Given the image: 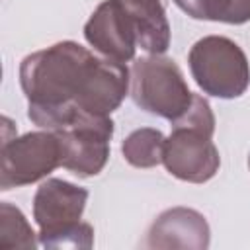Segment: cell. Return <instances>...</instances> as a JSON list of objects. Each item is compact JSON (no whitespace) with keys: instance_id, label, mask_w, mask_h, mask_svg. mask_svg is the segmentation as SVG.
I'll use <instances>...</instances> for the list:
<instances>
[{"instance_id":"1","label":"cell","mask_w":250,"mask_h":250,"mask_svg":"<svg viewBox=\"0 0 250 250\" xmlns=\"http://www.w3.org/2000/svg\"><path fill=\"white\" fill-rule=\"evenodd\" d=\"M20 86L31 123L57 131L80 111L111 115L129 94L131 70L76 41H59L21 61Z\"/></svg>"},{"instance_id":"2","label":"cell","mask_w":250,"mask_h":250,"mask_svg":"<svg viewBox=\"0 0 250 250\" xmlns=\"http://www.w3.org/2000/svg\"><path fill=\"white\" fill-rule=\"evenodd\" d=\"M129 94L141 109L170 123H176L193 102L182 68L164 55L135 59Z\"/></svg>"},{"instance_id":"3","label":"cell","mask_w":250,"mask_h":250,"mask_svg":"<svg viewBox=\"0 0 250 250\" xmlns=\"http://www.w3.org/2000/svg\"><path fill=\"white\" fill-rule=\"evenodd\" d=\"M191 78L203 94L234 100L250 86V62L238 43L225 35H207L188 53Z\"/></svg>"},{"instance_id":"4","label":"cell","mask_w":250,"mask_h":250,"mask_svg":"<svg viewBox=\"0 0 250 250\" xmlns=\"http://www.w3.org/2000/svg\"><path fill=\"white\" fill-rule=\"evenodd\" d=\"M61 143V166L78 178L98 176L109 158L113 121L109 115L80 111L70 123L53 131Z\"/></svg>"},{"instance_id":"5","label":"cell","mask_w":250,"mask_h":250,"mask_svg":"<svg viewBox=\"0 0 250 250\" xmlns=\"http://www.w3.org/2000/svg\"><path fill=\"white\" fill-rule=\"evenodd\" d=\"M0 189L35 184L61 166V143L53 131H31L4 139L0 150Z\"/></svg>"},{"instance_id":"6","label":"cell","mask_w":250,"mask_h":250,"mask_svg":"<svg viewBox=\"0 0 250 250\" xmlns=\"http://www.w3.org/2000/svg\"><path fill=\"white\" fill-rule=\"evenodd\" d=\"M162 164L174 178L189 184L209 182L221 166L213 135L186 125H174L164 141Z\"/></svg>"},{"instance_id":"7","label":"cell","mask_w":250,"mask_h":250,"mask_svg":"<svg viewBox=\"0 0 250 250\" xmlns=\"http://www.w3.org/2000/svg\"><path fill=\"white\" fill-rule=\"evenodd\" d=\"M88 203V189L61 178H47L33 195V219L39 246L49 248L64 230L76 227Z\"/></svg>"},{"instance_id":"8","label":"cell","mask_w":250,"mask_h":250,"mask_svg":"<svg viewBox=\"0 0 250 250\" xmlns=\"http://www.w3.org/2000/svg\"><path fill=\"white\" fill-rule=\"evenodd\" d=\"M84 39L100 57L129 62L135 59L137 35L119 0H104L84 25Z\"/></svg>"},{"instance_id":"9","label":"cell","mask_w":250,"mask_h":250,"mask_svg":"<svg viewBox=\"0 0 250 250\" xmlns=\"http://www.w3.org/2000/svg\"><path fill=\"white\" fill-rule=\"evenodd\" d=\"M211 240L207 219L191 207H172L162 211L146 232L148 248H188L205 250Z\"/></svg>"},{"instance_id":"10","label":"cell","mask_w":250,"mask_h":250,"mask_svg":"<svg viewBox=\"0 0 250 250\" xmlns=\"http://www.w3.org/2000/svg\"><path fill=\"white\" fill-rule=\"evenodd\" d=\"M131 18L137 47L146 55H164L170 47V21L162 0H119Z\"/></svg>"},{"instance_id":"11","label":"cell","mask_w":250,"mask_h":250,"mask_svg":"<svg viewBox=\"0 0 250 250\" xmlns=\"http://www.w3.org/2000/svg\"><path fill=\"white\" fill-rule=\"evenodd\" d=\"M193 20L240 25L250 21V0H174Z\"/></svg>"},{"instance_id":"12","label":"cell","mask_w":250,"mask_h":250,"mask_svg":"<svg viewBox=\"0 0 250 250\" xmlns=\"http://www.w3.org/2000/svg\"><path fill=\"white\" fill-rule=\"evenodd\" d=\"M164 141L166 137L160 129L141 127L125 137L121 143V154L135 168H152L162 164Z\"/></svg>"},{"instance_id":"13","label":"cell","mask_w":250,"mask_h":250,"mask_svg":"<svg viewBox=\"0 0 250 250\" xmlns=\"http://www.w3.org/2000/svg\"><path fill=\"white\" fill-rule=\"evenodd\" d=\"M37 246H39V236L33 232L21 209L8 201H2L0 203V250H10V248L33 250Z\"/></svg>"},{"instance_id":"14","label":"cell","mask_w":250,"mask_h":250,"mask_svg":"<svg viewBox=\"0 0 250 250\" xmlns=\"http://www.w3.org/2000/svg\"><path fill=\"white\" fill-rule=\"evenodd\" d=\"M248 168H250V152H248Z\"/></svg>"}]
</instances>
